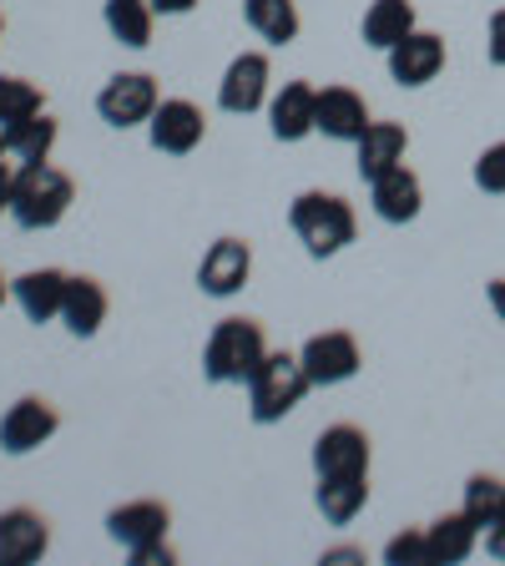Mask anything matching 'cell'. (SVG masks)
<instances>
[{"label": "cell", "mask_w": 505, "mask_h": 566, "mask_svg": "<svg viewBox=\"0 0 505 566\" xmlns=\"http://www.w3.org/2000/svg\"><path fill=\"white\" fill-rule=\"evenodd\" d=\"M389 566H430V552H424V531H400L394 542L385 546Z\"/></svg>", "instance_id": "29"}, {"label": "cell", "mask_w": 505, "mask_h": 566, "mask_svg": "<svg viewBox=\"0 0 505 566\" xmlns=\"http://www.w3.org/2000/svg\"><path fill=\"white\" fill-rule=\"evenodd\" d=\"M0 157H6V137H0Z\"/></svg>", "instance_id": "40"}, {"label": "cell", "mask_w": 505, "mask_h": 566, "mask_svg": "<svg viewBox=\"0 0 505 566\" xmlns=\"http://www.w3.org/2000/svg\"><path fill=\"white\" fill-rule=\"evenodd\" d=\"M11 188H15V172L0 163V212H11Z\"/></svg>", "instance_id": "34"}, {"label": "cell", "mask_w": 505, "mask_h": 566, "mask_svg": "<svg viewBox=\"0 0 505 566\" xmlns=\"http://www.w3.org/2000/svg\"><path fill=\"white\" fill-rule=\"evenodd\" d=\"M0 137H6V157H15V163H46L51 147H56V122L46 112H35V117L6 127Z\"/></svg>", "instance_id": "25"}, {"label": "cell", "mask_w": 505, "mask_h": 566, "mask_svg": "<svg viewBox=\"0 0 505 566\" xmlns=\"http://www.w3.org/2000/svg\"><path fill=\"white\" fill-rule=\"evenodd\" d=\"M475 188L505 192V142H495V147H485V153L475 157Z\"/></svg>", "instance_id": "30"}, {"label": "cell", "mask_w": 505, "mask_h": 566, "mask_svg": "<svg viewBox=\"0 0 505 566\" xmlns=\"http://www.w3.org/2000/svg\"><path fill=\"white\" fill-rule=\"evenodd\" d=\"M475 536H481V526H475L465 511L430 521V526H424V552H430V566H455V562H465V556L475 552Z\"/></svg>", "instance_id": "21"}, {"label": "cell", "mask_w": 505, "mask_h": 566, "mask_svg": "<svg viewBox=\"0 0 505 566\" xmlns=\"http://www.w3.org/2000/svg\"><path fill=\"white\" fill-rule=\"evenodd\" d=\"M269 56L263 51H243V56L228 61L223 82H218V106L233 112V117H248V112H259L269 102Z\"/></svg>", "instance_id": "9"}, {"label": "cell", "mask_w": 505, "mask_h": 566, "mask_svg": "<svg viewBox=\"0 0 505 566\" xmlns=\"http://www.w3.org/2000/svg\"><path fill=\"white\" fill-rule=\"evenodd\" d=\"M369 127V106L365 96L354 92V86H324L318 92V132L329 142H359Z\"/></svg>", "instance_id": "17"}, {"label": "cell", "mask_w": 505, "mask_h": 566, "mask_svg": "<svg viewBox=\"0 0 505 566\" xmlns=\"http://www.w3.org/2000/svg\"><path fill=\"white\" fill-rule=\"evenodd\" d=\"M318 511L329 526H349L369 501V475H318V491H314Z\"/></svg>", "instance_id": "22"}, {"label": "cell", "mask_w": 505, "mask_h": 566, "mask_svg": "<svg viewBox=\"0 0 505 566\" xmlns=\"http://www.w3.org/2000/svg\"><path fill=\"white\" fill-rule=\"evenodd\" d=\"M269 127L278 142H304L308 132H318V86L283 82V92L269 102Z\"/></svg>", "instance_id": "15"}, {"label": "cell", "mask_w": 505, "mask_h": 566, "mask_svg": "<svg viewBox=\"0 0 505 566\" xmlns=\"http://www.w3.org/2000/svg\"><path fill=\"white\" fill-rule=\"evenodd\" d=\"M66 283L71 273L61 269H31L11 283V298L21 304V314L31 324H51V318H61V304H66Z\"/></svg>", "instance_id": "18"}, {"label": "cell", "mask_w": 505, "mask_h": 566, "mask_svg": "<svg viewBox=\"0 0 505 566\" xmlns=\"http://www.w3.org/2000/svg\"><path fill=\"white\" fill-rule=\"evenodd\" d=\"M385 56H389V76L400 86H424L445 71V41H440L435 31H420V25H414L404 41H394V46L385 51Z\"/></svg>", "instance_id": "10"}, {"label": "cell", "mask_w": 505, "mask_h": 566, "mask_svg": "<svg viewBox=\"0 0 505 566\" xmlns=\"http://www.w3.org/2000/svg\"><path fill=\"white\" fill-rule=\"evenodd\" d=\"M202 132H208V117H202V106H192L188 96H167V102H157L152 122H147L152 147L167 153V157H188L202 142Z\"/></svg>", "instance_id": "8"}, {"label": "cell", "mask_w": 505, "mask_h": 566, "mask_svg": "<svg viewBox=\"0 0 505 566\" xmlns=\"http://www.w3.org/2000/svg\"><path fill=\"white\" fill-rule=\"evenodd\" d=\"M298 359H304V375L314 379L318 389L329 385H344V379L359 375V339H354L349 329H329V334H314V339L298 349Z\"/></svg>", "instance_id": "7"}, {"label": "cell", "mask_w": 505, "mask_h": 566, "mask_svg": "<svg viewBox=\"0 0 505 566\" xmlns=\"http://www.w3.org/2000/svg\"><path fill=\"white\" fill-rule=\"evenodd\" d=\"M192 6H198V0H152V11H157V15H188Z\"/></svg>", "instance_id": "33"}, {"label": "cell", "mask_w": 505, "mask_h": 566, "mask_svg": "<svg viewBox=\"0 0 505 566\" xmlns=\"http://www.w3.org/2000/svg\"><path fill=\"white\" fill-rule=\"evenodd\" d=\"M152 21H157L152 0H106V31L117 35L122 46L131 51L147 46L152 41Z\"/></svg>", "instance_id": "26"}, {"label": "cell", "mask_w": 505, "mask_h": 566, "mask_svg": "<svg viewBox=\"0 0 505 566\" xmlns=\"http://www.w3.org/2000/svg\"><path fill=\"white\" fill-rule=\"evenodd\" d=\"M485 552H491V556H495V562H505V526L485 531Z\"/></svg>", "instance_id": "35"}, {"label": "cell", "mask_w": 505, "mask_h": 566, "mask_svg": "<svg viewBox=\"0 0 505 566\" xmlns=\"http://www.w3.org/2000/svg\"><path fill=\"white\" fill-rule=\"evenodd\" d=\"M131 556V566H172L177 562V552L167 542H152V546H137V552H127Z\"/></svg>", "instance_id": "31"}, {"label": "cell", "mask_w": 505, "mask_h": 566, "mask_svg": "<svg viewBox=\"0 0 505 566\" xmlns=\"http://www.w3.org/2000/svg\"><path fill=\"white\" fill-rule=\"evenodd\" d=\"M485 298H491V308L501 314V324H505V279H495L491 289H485Z\"/></svg>", "instance_id": "36"}, {"label": "cell", "mask_w": 505, "mask_h": 566, "mask_svg": "<svg viewBox=\"0 0 505 566\" xmlns=\"http://www.w3.org/2000/svg\"><path fill=\"white\" fill-rule=\"evenodd\" d=\"M243 21L273 41V46H288L298 41V6L294 0H243Z\"/></svg>", "instance_id": "24"}, {"label": "cell", "mask_w": 505, "mask_h": 566, "mask_svg": "<svg viewBox=\"0 0 505 566\" xmlns=\"http://www.w3.org/2000/svg\"><path fill=\"white\" fill-rule=\"evenodd\" d=\"M157 82L147 76V71H122V76H112V82L102 86V96H96V112H102L106 127H141V122H152L157 112Z\"/></svg>", "instance_id": "5"}, {"label": "cell", "mask_w": 505, "mask_h": 566, "mask_svg": "<svg viewBox=\"0 0 505 566\" xmlns=\"http://www.w3.org/2000/svg\"><path fill=\"white\" fill-rule=\"evenodd\" d=\"M324 562H365V552H354V546H339V552H324Z\"/></svg>", "instance_id": "37"}, {"label": "cell", "mask_w": 505, "mask_h": 566, "mask_svg": "<svg viewBox=\"0 0 505 566\" xmlns=\"http://www.w3.org/2000/svg\"><path fill=\"white\" fill-rule=\"evenodd\" d=\"M369 202H375V212L385 218V223H414L424 208V188H420V177L410 172V167H389L385 177H375L369 182Z\"/></svg>", "instance_id": "16"}, {"label": "cell", "mask_w": 505, "mask_h": 566, "mask_svg": "<svg viewBox=\"0 0 505 566\" xmlns=\"http://www.w3.org/2000/svg\"><path fill=\"white\" fill-rule=\"evenodd\" d=\"M167 526H172V511H167L162 501H127V506L106 511V536L117 546H127V552L167 542Z\"/></svg>", "instance_id": "13"}, {"label": "cell", "mask_w": 505, "mask_h": 566, "mask_svg": "<svg viewBox=\"0 0 505 566\" xmlns=\"http://www.w3.org/2000/svg\"><path fill=\"white\" fill-rule=\"evenodd\" d=\"M56 424H61V415L46 395H21L11 410L0 415V450L6 455H25V450L46 446L56 436Z\"/></svg>", "instance_id": "6"}, {"label": "cell", "mask_w": 505, "mask_h": 566, "mask_svg": "<svg viewBox=\"0 0 505 566\" xmlns=\"http://www.w3.org/2000/svg\"><path fill=\"white\" fill-rule=\"evenodd\" d=\"M41 106H46V96H41L35 82H25V76H0V132L35 117Z\"/></svg>", "instance_id": "28"}, {"label": "cell", "mask_w": 505, "mask_h": 566, "mask_svg": "<svg viewBox=\"0 0 505 566\" xmlns=\"http://www.w3.org/2000/svg\"><path fill=\"white\" fill-rule=\"evenodd\" d=\"M263 359H269V339L259 318H218L202 349V375L208 385H248Z\"/></svg>", "instance_id": "1"}, {"label": "cell", "mask_w": 505, "mask_h": 566, "mask_svg": "<svg viewBox=\"0 0 505 566\" xmlns=\"http://www.w3.org/2000/svg\"><path fill=\"white\" fill-rule=\"evenodd\" d=\"M106 308H112V298H106V289L92 279V273H76V279L66 283V304H61V324H66L76 339H92L96 329L106 324Z\"/></svg>", "instance_id": "19"}, {"label": "cell", "mask_w": 505, "mask_h": 566, "mask_svg": "<svg viewBox=\"0 0 505 566\" xmlns=\"http://www.w3.org/2000/svg\"><path fill=\"white\" fill-rule=\"evenodd\" d=\"M485 51H491L495 66H505V6L491 15V41H485Z\"/></svg>", "instance_id": "32"}, {"label": "cell", "mask_w": 505, "mask_h": 566, "mask_svg": "<svg viewBox=\"0 0 505 566\" xmlns=\"http://www.w3.org/2000/svg\"><path fill=\"white\" fill-rule=\"evenodd\" d=\"M51 546V521L31 506L0 511V566H25L41 562Z\"/></svg>", "instance_id": "12"}, {"label": "cell", "mask_w": 505, "mask_h": 566, "mask_svg": "<svg viewBox=\"0 0 505 566\" xmlns=\"http://www.w3.org/2000/svg\"><path fill=\"white\" fill-rule=\"evenodd\" d=\"M71 177L51 163H21L11 188V218L25 233H41V228H56L71 208Z\"/></svg>", "instance_id": "3"}, {"label": "cell", "mask_w": 505, "mask_h": 566, "mask_svg": "<svg viewBox=\"0 0 505 566\" xmlns=\"http://www.w3.org/2000/svg\"><path fill=\"white\" fill-rule=\"evenodd\" d=\"M314 471L318 475H369V436L359 424H329L314 440Z\"/></svg>", "instance_id": "14"}, {"label": "cell", "mask_w": 505, "mask_h": 566, "mask_svg": "<svg viewBox=\"0 0 505 566\" xmlns=\"http://www.w3.org/2000/svg\"><path fill=\"white\" fill-rule=\"evenodd\" d=\"M460 511L481 531L505 526V481L501 475H471V481H465V506Z\"/></svg>", "instance_id": "27"}, {"label": "cell", "mask_w": 505, "mask_h": 566, "mask_svg": "<svg viewBox=\"0 0 505 566\" xmlns=\"http://www.w3.org/2000/svg\"><path fill=\"white\" fill-rule=\"evenodd\" d=\"M0 35H6V15H0Z\"/></svg>", "instance_id": "39"}, {"label": "cell", "mask_w": 505, "mask_h": 566, "mask_svg": "<svg viewBox=\"0 0 505 566\" xmlns=\"http://www.w3.org/2000/svg\"><path fill=\"white\" fill-rule=\"evenodd\" d=\"M308 389H314V379L304 375V359H298V354H283V349L278 354L269 349L259 375L248 379V415L259 424H273L288 410H298Z\"/></svg>", "instance_id": "4"}, {"label": "cell", "mask_w": 505, "mask_h": 566, "mask_svg": "<svg viewBox=\"0 0 505 566\" xmlns=\"http://www.w3.org/2000/svg\"><path fill=\"white\" fill-rule=\"evenodd\" d=\"M248 273H253V248L243 238H218L198 263L202 294H212V298H233L248 283Z\"/></svg>", "instance_id": "11"}, {"label": "cell", "mask_w": 505, "mask_h": 566, "mask_svg": "<svg viewBox=\"0 0 505 566\" xmlns=\"http://www.w3.org/2000/svg\"><path fill=\"white\" fill-rule=\"evenodd\" d=\"M288 228L298 233V243L314 253V259H334L354 243V208L339 198V192H298L294 208H288Z\"/></svg>", "instance_id": "2"}, {"label": "cell", "mask_w": 505, "mask_h": 566, "mask_svg": "<svg viewBox=\"0 0 505 566\" xmlns=\"http://www.w3.org/2000/svg\"><path fill=\"white\" fill-rule=\"evenodd\" d=\"M359 31H365V46L389 51L394 41H404L414 31V0H375Z\"/></svg>", "instance_id": "23"}, {"label": "cell", "mask_w": 505, "mask_h": 566, "mask_svg": "<svg viewBox=\"0 0 505 566\" xmlns=\"http://www.w3.org/2000/svg\"><path fill=\"white\" fill-rule=\"evenodd\" d=\"M354 147H359V177H365V182H375V177H385L389 167L404 163L410 132H404L400 122H369L365 137L354 142Z\"/></svg>", "instance_id": "20"}, {"label": "cell", "mask_w": 505, "mask_h": 566, "mask_svg": "<svg viewBox=\"0 0 505 566\" xmlns=\"http://www.w3.org/2000/svg\"><path fill=\"white\" fill-rule=\"evenodd\" d=\"M6 298H11V283H6V279H0V304H6Z\"/></svg>", "instance_id": "38"}]
</instances>
